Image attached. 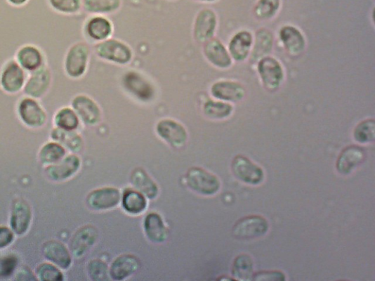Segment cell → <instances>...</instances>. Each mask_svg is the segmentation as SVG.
Returning a JSON list of instances; mask_svg holds the SVG:
<instances>
[{
    "instance_id": "6da1fadb",
    "label": "cell",
    "mask_w": 375,
    "mask_h": 281,
    "mask_svg": "<svg viewBox=\"0 0 375 281\" xmlns=\"http://www.w3.org/2000/svg\"><path fill=\"white\" fill-rule=\"evenodd\" d=\"M28 74L15 59L6 61L0 69V89L7 95L23 91Z\"/></svg>"
},
{
    "instance_id": "7a4b0ae2",
    "label": "cell",
    "mask_w": 375,
    "mask_h": 281,
    "mask_svg": "<svg viewBox=\"0 0 375 281\" xmlns=\"http://www.w3.org/2000/svg\"><path fill=\"white\" fill-rule=\"evenodd\" d=\"M16 112L23 124L30 129H40L46 124L48 115L38 99L22 96L17 102Z\"/></svg>"
},
{
    "instance_id": "3957f363",
    "label": "cell",
    "mask_w": 375,
    "mask_h": 281,
    "mask_svg": "<svg viewBox=\"0 0 375 281\" xmlns=\"http://www.w3.org/2000/svg\"><path fill=\"white\" fill-rule=\"evenodd\" d=\"M185 183L190 189L202 196H213L218 192L221 183L216 176L200 167H192L185 174Z\"/></svg>"
},
{
    "instance_id": "277c9868",
    "label": "cell",
    "mask_w": 375,
    "mask_h": 281,
    "mask_svg": "<svg viewBox=\"0 0 375 281\" xmlns=\"http://www.w3.org/2000/svg\"><path fill=\"white\" fill-rule=\"evenodd\" d=\"M90 50L86 44L79 42L68 48L65 60L64 70L72 79H79L84 75L88 67Z\"/></svg>"
},
{
    "instance_id": "5b68a950",
    "label": "cell",
    "mask_w": 375,
    "mask_h": 281,
    "mask_svg": "<svg viewBox=\"0 0 375 281\" xmlns=\"http://www.w3.org/2000/svg\"><path fill=\"white\" fill-rule=\"evenodd\" d=\"M269 230L268 221L261 216H249L237 221L232 228L235 239L250 240L265 235Z\"/></svg>"
},
{
    "instance_id": "8992f818",
    "label": "cell",
    "mask_w": 375,
    "mask_h": 281,
    "mask_svg": "<svg viewBox=\"0 0 375 281\" xmlns=\"http://www.w3.org/2000/svg\"><path fill=\"white\" fill-rule=\"evenodd\" d=\"M53 81V73L46 65L37 72L28 74L22 92L26 96L41 100L48 93Z\"/></svg>"
},
{
    "instance_id": "52a82bcc",
    "label": "cell",
    "mask_w": 375,
    "mask_h": 281,
    "mask_svg": "<svg viewBox=\"0 0 375 281\" xmlns=\"http://www.w3.org/2000/svg\"><path fill=\"white\" fill-rule=\"evenodd\" d=\"M232 171L238 180L252 185L261 184L265 177L264 171L259 166L242 155L234 157Z\"/></svg>"
},
{
    "instance_id": "ba28073f",
    "label": "cell",
    "mask_w": 375,
    "mask_h": 281,
    "mask_svg": "<svg viewBox=\"0 0 375 281\" xmlns=\"http://www.w3.org/2000/svg\"><path fill=\"white\" fill-rule=\"evenodd\" d=\"M14 59L28 74L47 65L43 50L31 44H25L17 49Z\"/></svg>"
},
{
    "instance_id": "9c48e42d",
    "label": "cell",
    "mask_w": 375,
    "mask_h": 281,
    "mask_svg": "<svg viewBox=\"0 0 375 281\" xmlns=\"http://www.w3.org/2000/svg\"><path fill=\"white\" fill-rule=\"evenodd\" d=\"M96 51L100 58L118 64H126L132 58V51L126 44L113 39L96 45Z\"/></svg>"
},
{
    "instance_id": "30bf717a",
    "label": "cell",
    "mask_w": 375,
    "mask_h": 281,
    "mask_svg": "<svg viewBox=\"0 0 375 281\" xmlns=\"http://www.w3.org/2000/svg\"><path fill=\"white\" fill-rule=\"evenodd\" d=\"M121 200L120 190L104 187L93 190L86 199L88 207L95 211H105L116 207Z\"/></svg>"
},
{
    "instance_id": "8fae6325",
    "label": "cell",
    "mask_w": 375,
    "mask_h": 281,
    "mask_svg": "<svg viewBox=\"0 0 375 281\" xmlns=\"http://www.w3.org/2000/svg\"><path fill=\"white\" fill-rule=\"evenodd\" d=\"M159 136L173 148H180L187 142L188 134L180 123L170 119L161 120L157 126Z\"/></svg>"
},
{
    "instance_id": "7c38bea8",
    "label": "cell",
    "mask_w": 375,
    "mask_h": 281,
    "mask_svg": "<svg viewBox=\"0 0 375 281\" xmlns=\"http://www.w3.org/2000/svg\"><path fill=\"white\" fill-rule=\"evenodd\" d=\"M123 84L126 91L140 100L149 101L154 96V87L140 73L127 72L124 76Z\"/></svg>"
},
{
    "instance_id": "4fadbf2b",
    "label": "cell",
    "mask_w": 375,
    "mask_h": 281,
    "mask_svg": "<svg viewBox=\"0 0 375 281\" xmlns=\"http://www.w3.org/2000/svg\"><path fill=\"white\" fill-rule=\"evenodd\" d=\"M72 109L84 124L95 126L101 119V112L95 101L87 96L78 95L72 101Z\"/></svg>"
},
{
    "instance_id": "5bb4252c",
    "label": "cell",
    "mask_w": 375,
    "mask_h": 281,
    "mask_svg": "<svg viewBox=\"0 0 375 281\" xmlns=\"http://www.w3.org/2000/svg\"><path fill=\"white\" fill-rule=\"evenodd\" d=\"M98 237L97 228L92 225L81 227L76 233L71 242V250L76 257L86 254L95 244Z\"/></svg>"
},
{
    "instance_id": "9a60e30c",
    "label": "cell",
    "mask_w": 375,
    "mask_h": 281,
    "mask_svg": "<svg viewBox=\"0 0 375 281\" xmlns=\"http://www.w3.org/2000/svg\"><path fill=\"white\" fill-rule=\"evenodd\" d=\"M258 68L266 89L276 91L283 79L282 68L279 62L274 58H266L260 62Z\"/></svg>"
},
{
    "instance_id": "2e32d148",
    "label": "cell",
    "mask_w": 375,
    "mask_h": 281,
    "mask_svg": "<svg viewBox=\"0 0 375 281\" xmlns=\"http://www.w3.org/2000/svg\"><path fill=\"white\" fill-rule=\"evenodd\" d=\"M140 267L139 259L132 254L117 257L112 263L109 274L114 280H123L138 272Z\"/></svg>"
},
{
    "instance_id": "e0dca14e",
    "label": "cell",
    "mask_w": 375,
    "mask_h": 281,
    "mask_svg": "<svg viewBox=\"0 0 375 281\" xmlns=\"http://www.w3.org/2000/svg\"><path fill=\"white\" fill-rule=\"evenodd\" d=\"M81 162L75 155H68L58 164L49 166L46 170L48 178L55 181L70 178L80 168Z\"/></svg>"
},
{
    "instance_id": "ac0fdd59",
    "label": "cell",
    "mask_w": 375,
    "mask_h": 281,
    "mask_svg": "<svg viewBox=\"0 0 375 281\" xmlns=\"http://www.w3.org/2000/svg\"><path fill=\"white\" fill-rule=\"evenodd\" d=\"M366 157L365 151L359 146L346 148L338 157L336 169L342 174H349L353 169L362 164Z\"/></svg>"
},
{
    "instance_id": "d6986e66",
    "label": "cell",
    "mask_w": 375,
    "mask_h": 281,
    "mask_svg": "<svg viewBox=\"0 0 375 281\" xmlns=\"http://www.w3.org/2000/svg\"><path fill=\"white\" fill-rule=\"evenodd\" d=\"M31 210L27 202L22 199L14 201L11 218V226L15 234H25L29 226Z\"/></svg>"
},
{
    "instance_id": "ffe728a7",
    "label": "cell",
    "mask_w": 375,
    "mask_h": 281,
    "mask_svg": "<svg viewBox=\"0 0 375 281\" xmlns=\"http://www.w3.org/2000/svg\"><path fill=\"white\" fill-rule=\"evenodd\" d=\"M216 17L209 9L202 10L197 15L195 25V37L199 42L209 41L215 32Z\"/></svg>"
},
{
    "instance_id": "44dd1931",
    "label": "cell",
    "mask_w": 375,
    "mask_h": 281,
    "mask_svg": "<svg viewBox=\"0 0 375 281\" xmlns=\"http://www.w3.org/2000/svg\"><path fill=\"white\" fill-rule=\"evenodd\" d=\"M43 254L47 259L63 269H67L71 266V254L65 246L60 242L52 240L46 242L44 244Z\"/></svg>"
},
{
    "instance_id": "7402d4cb",
    "label": "cell",
    "mask_w": 375,
    "mask_h": 281,
    "mask_svg": "<svg viewBox=\"0 0 375 281\" xmlns=\"http://www.w3.org/2000/svg\"><path fill=\"white\" fill-rule=\"evenodd\" d=\"M144 230L148 240L154 243H162L168 237V230L160 215L148 214L144 221Z\"/></svg>"
},
{
    "instance_id": "603a6c76",
    "label": "cell",
    "mask_w": 375,
    "mask_h": 281,
    "mask_svg": "<svg viewBox=\"0 0 375 281\" xmlns=\"http://www.w3.org/2000/svg\"><path fill=\"white\" fill-rule=\"evenodd\" d=\"M131 181L133 187L149 200H154L158 196L157 183L143 169H135L131 173Z\"/></svg>"
},
{
    "instance_id": "cb8c5ba5",
    "label": "cell",
    "mask_w": 375,
    "mask_h": 281,
    "mask_svg": "<svg viewBox=\"0 0 375 281\" xmlns=\"http://www.w3.org/2000/svg\"><path fill=\"white\" fill-rule=\"evenodd\" d=\"M211 92L217 98L230 101L241 100L246 93L242 85L232 81L217 82L213 85Z\"/></svg>"
},
{
    "instance_id": "d4e9b609",
    "label": "cell",
    "mask_w": 375,
    "mask_h": 281,
    "mask_svg": "<svg viewBox=\"0 0 375 281\" xmlns=\"http://www.w3.org/2000/svg\"><path fill=\"white\" fill-rule=\"evenodd\" d=\"M204 55L214 65L225 68L231 65V59L223 44L216 39L209 40L204 48Z\"/></svg>"
},
{
    "instance_id": "484cf974",
    "label": "cell",
    "mask_w": 375,
    "mask_h": 281,
    "mask_svg": "<svg viewBox=\"0 0 375 281\" xmlns=\"http://www.w3.org/2000/svg\"><path fill=\"white\" fill-rule=\"evenodd\" d=\"M88 37L98 41H105L110 37L112 32L111 22L106 18L93 17L85 27Z\"/></svg>"
},
{
    "instance_id": "4316f807",
    "label": "cell",
    "mask_w": 375,
    "mask_h": 281,
    "mask_svg": "<svg viewBox=\"0 0 375 281\" xmlns=\"http://www.w3.org/2000/svg\"><path fill=\"white\" fill-rule=\"evenodd\" d=\"M122 205L126 213L132 216H138L144 213L147 202L142 192L129 189L124 192Z\"/></svg>"
},
{
    "instance_id": "83f0119b",
    "label": "cell",
    "mask_w": 375,
    "mask_h": 281,
    "mask_svg": "<svg viewBox=\"0 0 375 281\" xmlns=\"http://www.w3.org/2000/svg\"><path fill=\"white\" fill-rule=\"evenodd\" d=\"M281 39L289 53L299 55L304 48L305 41L302 34L295 27H284L280 32Z\"/></svg>"
},
{
    "instance_id": "f1b7e54d",
    "label": "cell",
    "mask_w": 375,
    "mask_h": 281,
    "mask_svg": "<svg viewBox=\"0 0 375 281\" xmlns=\"http://www.w3.org/2000/svg\"><path fill=\"white\" fill-rule=\"evenodd\" d=\"M252 43L251 35L243 31L235 35L230 44V51L236 60H244L248 55Z\"/></svg>"
},
{
    "instance_id": "f546056e",
    "label": "cell",
    "mask_w": 375,
    "mask_h": 281,
    "mask_svg": "<svg viewBox=\"0 0 375 281\" xmlns=\"http://www.w3.org/2000/svg\"><path fill=\"white\" fill-rule=\"evenodd\" d=\"M51 138L73 152H79L83 148L81 137L74 131L55 128L51 132Z\"/></svg>"
},
{
    "instance_id": "4dcf8cb0",
    "label": "cell",
    "mask_w": 375,
    "mask_h": 281,
    "mask_svg": "<svg viewBox=\"0 0 375 281\" xmlns=\"http://www.w3.org/2000/svg\"><path fill=\"white\" fill-rule=\"evenodd\" d=\"M253 260L247 254H241L235 258L232 268V274L235 280H251L253 277Z\"/></svg>"
},
{
    "instance_id": "1f68e13d",
    "label": "cell",
    "mask_w": 375,
    "mask_h": 281,
    "mask_svg": "<svg viewBox=\"0 0 375 281\" xmlns=\"http://www.w3.org/2000/svg\"><path fill=\"white\" fill-rule=\"evenodd\" d=\"M56 128L68 131H74L79 126V118L70 107H63L57 111L54 117Z\"/></svg>"
},
{
    "instance_id": "d6a6232c",
    "label": "cell",
    "mask_w": 375,
    "mask_h": 281,
    "mask_svg": "<svg viewBox=\"0 0 375 281\" xmlns=\"http://www.w3.org/2000/svg\"><path fill=\"white\" fill-rule=\"evenodd\" d=\"M65 155L64 147L57 142L44 145L40 151V159L44 164H54L60 162Z\"/></svg>"
},
{
    "instance_id": "836d02e7",
    "label": "cell",
    "mask_w": 375,
    "mask_h": 281,
    "mask_svg": "<svg viewBox=\"0 0 375 281\" xmlns=\"http://www.w3.org/2000/svg\"><path fill=\"white\" fill-rule=\"evenodd\" d=\"M81 4L89 13H107L118 9L121 0H81Z\"/></svg>"
},
{
    "instance_id": "e575fe53",
    "label": "cell",
    "mask_w": 375,
    "mask_h": 281,
    "mask_svg": "<svg viewBox=\"0 0 375 281\" xmlns=\"http://www.w3.org/2000/svg\"><path fill=\"white\" fill-rule=\"evenodd\" d=\"M272 44V35L265 29L259 30L256 34V43L251 58L254 60L268 54Z\"/></svg>"
},
{
    "instance_id": "d590c367",
    "label": "cell",
    "mask_w": 375,
    "mask_h": 281,
    "mask_svg": "<svg viewBox=\"0 0 375 281\" xmlns=\"http://www.w3.org/2000/svg\"><path fill=\"white\" fill-rule=\"evenodd\" d=\"M203 111L210 118L223 119L230 115L232 108L229 104L209 100L204 104Z\"/></svg>"
},
{
    "instance_id": "8d00e7d4",
    "label": "cell",
    "mask_w": 375,
    "mask_h": 281,
    "mask_svg": "<svg viewBox=\"0 0 375 281\" xmlns=\"http://www.w3.org/2000/svg\"><path fill=\"white\" fill-rule=\"evenodd\" d=\"M354 137L357 142L360 143H369L374 140L375 122L374 119H367L360 123L354 131Z\"/></svg>"
},
{
    "instance_id": "74e56055",
    "label": "cell",
    "mask_w": 375,
    "mask_h": 281,
    "mask_svg": "<svg viewBox=\"0 0 375 281\" xmlns=\"http://www.w3.org/2000/svg\"><path fill=\"white\" fill-rule=\"evenodd\" d=\"M48 4L55 11L63 14L77 13L81 6V0H48Z\"/></svg>"
},
{
    "instance_id": "f35d334b",
    "label": "cell",
    "mask_w": 375,
    "mask_h": 281,
    "mask_svg": "<svg viewBox=\"0 0 375 281\" xmlns=\"http://www.w3.org/2000/svg\"><path fill=\"white\" fill-rule=\"evenodd\" d=\"M90 277L95 281H103L107 279L109 268L107 263L100 259H93L88 266Z\"/></svg>"
},
{
    "instance_id": "ab89813d",
    "label": "cell",
    "mask_w": 375,
    "mask_h": 281,
    "mask_svg": "<svg viewBox=\"0 0 375 281\" xmlns=\"http://www.w3.org/2000/svg\"><path fill=\"white\" fill-rule=\"evenodd\" d=\"M279 6V0H260L255 8V13L261 19H268L274 15Z\"/></svg>"
},
{
    "instance_id": "60d3db41",
    "label": "cell",
    "mask_w": 375,
    "mask_h": 281,
    "mask_svg": "<svg viewBox=\"0 0 375 281\" xmlns=\"http://www.w3.org/2000/svg\"><path fill=\"white\" fill-rule=\"evenodd\" d=\"M37 275L41 280H62V273L51 263H44L37 269Z\"/></svg>"
},
{
    "instance_id": "b9f144b4",
    "label": "cell",
    "mask_w": 375,
    "mask_h": 281,
    "mask_svg": "<svg viewBox=\"0 0 375 281\" xmlns=\"http://www.w3.org/2000/svg\"><path fill=\"white\" fill-rule=\"evenodd\" d=\"M17 266V259L13 256L0 257V277L11 275Z\"/></svg>"
},
{
    "instance_id": "7bdbcfd3",
    "label": "cell",
    "mask_w": 375,
    "mask_h": 281,
    "mask_svg": "<svg viewBox=\"0 0 375 281\" xmlns=\"http://www.w3.org/2000/svg\"><path fill=\"white\" fill-rule=\"evenodd\" d=\"M252 280L256 281H282L286 280V277L281 271H261L254 274Z\"/></svg>"
},
{
    "instance_id": "ee69618b",
    "label": "cell",
    "mask_w": 375,
    "mask_h": 281,
    "mask_svg": "<svg viewBox=\"0 0 375 281\" xmlns=\"http://www.w3.org/2000/svg\"><path fill=\"white\" fill-rule=\"evenodd\" d=\"M13 239V234L7 227L0 226V249L9 245Z\"/></svg>"
},
{
    "instance_id": "f6af8a7d",
    "label": "cell",
    "mask_w": 375,
    "mask_h": 281,
    "mask_svg": "<svg viewBox=\"0 0 375 281\" xmlns=\"http://www.w3.org/2000/svg\"><path fill=\"white\" fill-rule=\"evenodd\" d=\"M7 2L14 7H22L29 2V0H7Z\"/></svg>"
},
{
    "instance_id": "bcb514c9",
    "label": "cell",
    "mask_w": 375,
    "mask_h": 281,
    "mask_svg": "<svg viewBox=\"0 0 375 281\" xmlns=\"http://www.w3.org/2000/svg\"><path fill=\"white\" fill-rule=\"evenodd\" d=\"M202 1H214V0H202Z\"/></svg>"
}]
</instances>
